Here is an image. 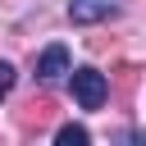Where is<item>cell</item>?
Masks as SVG:
<instances>
[{"mask_svg": "<svg viewBox=\"0 0 146 146\" xmlns=\"http://www.w3.org/2000/svg\"><path fill=\"white\" fill-rule=\"evenodd\" d=\"M114 9H119V0H68V18H73L78 27L100 23V18H110Z\"/></svg>", "mask_w": 146, "mask_h": 146, "instance_id": "3", "label": "cell"}, {"mask_svg": "<svg viewBox=\"0 0 146 146\" xmlns=\"http://www.w3.org/2000/svg\"><path fill=\"white\" fill-rule=\"evenodd\" d=\"M9 87H14V64H9V59H0V100L9 96Z\"/></svg>", "mask_w": 146, "mask_h": 146, "instance_id": "5", "label": "cell"}, {"mask_svg": "<svg viewBox=\"0 0 146 146\" xmlns=\"http://www.w3.org/2000/svg\"><path fill=\"white\" fill-rule=\"evenodd\" d=\"M68 87H73V100L82 105V110H100L105 105V96H110V82H105V73L100 68H91V64H82V68H73L68 64Z\"/></svg>", "mask_w": 146, "mask_h": 146, "instance_id": "1", "label": "cell"}, {"mask_svg": "<svg viewBox=\"0 0 146 146\" xmlns=\"http://www.w3.org/2000/svg\"><path fill=\"white\" fill-rule=\"evenodd\" d=\"M55 141H59V146H87V141H91V132H87L82 123H64V128L55 132Z\"/></svg>", "mask_w": 146, "mask_h": 146, "instance_id": "4", "label": "cell"}, {"mask_svg": "<svg viewBox=\"0 0 146 146\" xmlns=\"http://www.w3.org/2000/svg\"><path fill=\"white\" fill-rule=\"evenodd\" d=\"M64 73H68V50H64V46H46L41 59H36V82L50 87V82H59Z\"/></svg>", "mask_w": 146, "mask_h": 146, "instance_id": "2", "label": "cell"}]
</instances>
